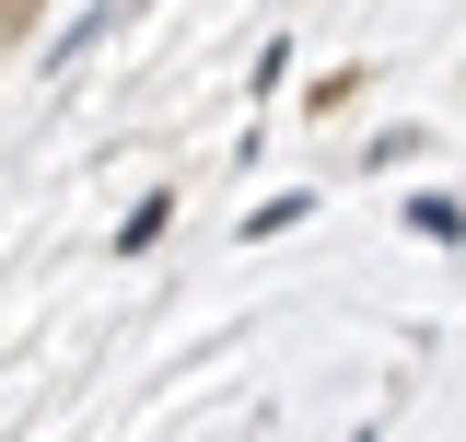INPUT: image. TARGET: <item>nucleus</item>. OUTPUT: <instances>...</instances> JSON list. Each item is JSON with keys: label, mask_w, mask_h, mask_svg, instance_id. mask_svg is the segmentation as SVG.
Here are the masks:
<instances>
[{"label": "nucleus", "mask_w": 466, "mask_h": 442, "mask_svg": "<svg viewBox=\"0 0 466 442\" xmlns=\"http://www.w3.org/2000/svg\"><path fill=\"white\" fill-rule=\"evenodd\" d=\"M408 233H431V245H455V233H466V198H408Z\"/></svg>", "instance_id": "1"}]
</instances>
